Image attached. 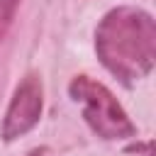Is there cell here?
<instances>
[{
	"instance_id": "obj_5",
	"label": "cell",
	"mask_w": 156,
	"mask_h": 156,
	"mask_svg": "<svg viewBox=\"0 0 156 156\" xmlns=\"http://www.w3.org/2000/svg\"><path fill=\"white\" fill-rule=\"evenodd\" d=\"M29 156H41V149H34V151H32Z\"/></svg>"
},
{
	"instance_id": "obj_4",
	"label": "cell",
	"mask_w": 156,
	"mask_h": 156,
	"mask_svg": "<svg viewBox=\"0 0 156 156\" xmlns=\"http://www.w3.org/2000/svg\"><path fill=\"white\" fill-rule=\"evenodd\" d=\"M20 2H22V0H0V41H2V37H5V32L10 29Z\"/></svg>"
},
{
	"instance_id": "obj_2",
	"label": "cell",
	"mask_w": 156,
	"mask_h": 156,
	"mask_svg": "<svg viewBox=\"0 0 156 156\" xmlns=\"http://www.w3.org/2000/svg\"><path fill=\"white\" fill-rule=\"evenodd\" d=\"M68 95L83 107V119L98 136L115 141V139H129L136 134L134 122L102 83L88 76H76L68 85Z\"/></svg>"
},
{
	"instance_id": "obj_1",
	"label": "cell",
	"mask_w": 156,
	"mask_h": 156,
	"mask_svg": "<svg viewBox=\"0 0 156 156\" xmlns=\"http://www.w3.org/2000/svg\"><path fill=\"white\" fill-rule=\"evenodd\" d=\"M95 51L100 63L132 85L146 78L156 61V22L141 7H115L95 29Z\"/></svg>"
},
{
	"instance_id": "obj_3",
	"label": "cell",
	"mask_w": 156,
	"mask_h": 156,
	"mask_svg": "<svg viewBox=\"0 0 156 156\" xmlns=\"http://www.w3.org/2000/svg\"><path fill=\"white\" fill-rule=\"evenodd\" d=\"M41 107H44L41 80L34 73H29L15 88V95L7 105V112H5V119L0 127L2 141H15V139L24 136L27 132H32L41 117Z\"/></svg>"
}]
</instances>
